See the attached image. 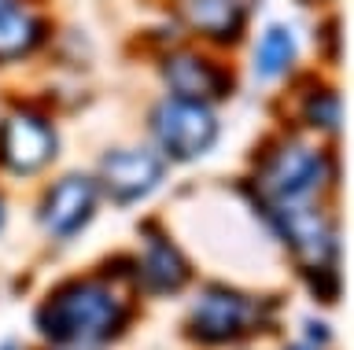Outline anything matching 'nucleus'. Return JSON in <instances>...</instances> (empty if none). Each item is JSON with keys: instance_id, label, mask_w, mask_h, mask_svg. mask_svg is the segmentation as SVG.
I'll return each mask as SVG.
<instances>
[{"instance_id": "nucleus-1", "label": "nucleus", "mask_w": 354, "mask_h": 350, "mask_svg": "<svg viewBox=\"0 0 354 350\" xmlns=\"http://www.w3.org/2000/svg\"><path fill=\"white\" fill-rule=\"evenodd\" d=\"M33 324L59 350H100L122 332L126 310L100 284H66L37 306Z\"/></svg>"}, {"instance_id": "nucleus-2", "label": "nucleus", "mask_w": 354, "mask_h": 350, "mask_svg": "<svg viewBox=\"0 0 354 350\" xmlns=\"http://www.w3.org/2000/svg\"><path fill=\"white\" fill-rule=\"evenodd\" d=\"M151 133L170 159H196L214 144L218 122L207 104L170 96L151 111Z\"/></svg>"}, {"instance_id": "nucleus-3", "label": "nucleus", "mask_w": 354, "mask_h": 350, "mask_svg": "<svg viewBox=\"0 0 354 350\" xmlns=\"http://www.w3.org/2000/svg\"><path fill=\"white\" fill-rule=\"evenodd\" d=\"M254 328V302L232 288H207L188 313L185 332L196 343H232Z\"/></svg>"}, {"instance_id": "nucleus-4", "label": "nucleus", "mask_w": 354, "mask_h": 350, "mask_svg": "<svg viewBox=\"0 0 354 350\" xmlns=\"http://www.w3.org/2000/svg\"><path fill=\"white\" fill-rule=\"evenodd\" d=\"M55 155V129L33 111H15L0 126V159L15 173H33Z\"/></svg>"}, {"instance_id": "nucleus-5", "label": "nucleus", "mask_w": 354, "mask_h": 350, "mask_svg": "<svg viewBox=\"0 0 354 350\" xmlns=\"http://www.w3.org/2000/svg\"><path fill=\"white\" fill-rule=\"evenodd\" d=\"M162 181V162L148 148H118L100 162V184L115 203H137Z\"/></svg>"}, {"instance_id": "nucleus-6", "label": "nucleus", "mask_w": 354, "mask_h": 350, "mask_svg": "<svg viewBox=\"0 0 354 350\" xmlns=\"http://www.w3.org/2000/svg\"><path fill=\"white\" fill-rule=\"evenodd\" d=\"M96 211V181L85 173H66L48 188L41 203V222L52 236H74Z\"/></svg>"}, {"instance_id": "nucleus-7", "label": "nucleus", "mask_w": 354, "mask_h": 350, "mask_svg": "<svg viewBox=\"0 0 354 350\" xmlns=\"http://www.w3.org/2000/svg\"><path fill=\"white\" fill-rule=\"evenodd\" d=\"M321 173H325V159L314 148L292 144V148H281L273 155V162L262 173V184H266V195L273 203H295V200L314 192Z\"/></svg>"}, {"instance_id": "nucleus-8", "label": "nucleus", "mask_w": 354, "mask_h": 350, "mask_svg": "<svg viewBox=\"0 0 354 350\" xmlns=\"http://www.w3.org/2000/svg\"><path fill=\"white\" fill-rule=\"evenodd\" d=\"M277 225H281V233H284L288 244L303 255L306 269H317V266L332 269V258H336V236H332L328 222L317 211H310V206L281 211V214H277Z\"/></svg>"}, {"instance_id": "nucleus-9", "label": "nucleus", "mask_w": 354, "mask_h": 350, "mask_svg": "<svg viewBox=\"0 0 354 350\" xmlns=\"http://www.w3.org/2000/svg\"><path fill=\"white\" fill-rule=\"evenodd\" d=\"M144 240H148V251L140 258V277H144V288L155 291V295H174L185 288L188 280V262L185 255L174 247V240L159 233L155 225H144Z\"/></svg>"}, {"instance_id": "nucleus-10", "label": "nucleus", "mask_w": 354, "mask_h": 350, "mask_svg": "<svg viewBox=\"0 0 354 350\" xmlns=\"http://www.w3.org/2000/svg\"><path fill=\"white\" fill-rule=\"evenodd\" d=\"M162 74H166V81L174 85V96L196 100V104H207L210 96H221L229 89L225 74L218 67H210L207 59L192 56V52H174V56H166Z\"/></svg>"}, {"instance_id": "nucleus-11", "label": "nucleus", "mask_w": 354, "mask_h": 350, "mask_svg": "<svg viewBox=\"0 0 354 350\" xmlns=\"http://www.w3.org/2000/svg\"><path fill=\"white\" fill-rule=\"evenodd\" d=\"M185 19L214 41H232L243 30V8L236 0H185Z\"/></svg>"}, {"instance_id": "nucleus-12", "label": "nucleus", "mask_w": 354, "mask_h": 350, "mask_svg": "<svg viewBox=\"0 0 354 350\" xmlns=\"http://www.w3.org/2000/svg\"><path fill=\"white\" fill-rule=\"evenodd\" d=\"M41 37V26L37 19L19 12L15 4H4L0 8V59H19L37 45Z\"/></svg>"}, {"instance_id": "nucleus-13", "label": "nucleus", "mask_w": 354, "mask_h": 350, "mask_svg": "<svg viewBox=\"0 0 354 350\" xmlns=\"http://www.w3.org/2000/svg\"><path fill=\"white\" fill-rule=\"evenodd\" d=\"M295 59V41L288 34V26H270L262 34V45L254 52V70L259 78H281Z\"/></svg>"}, {"instance_id": "nucleus-14", "label": "nucleus", "mask_w": 354, "mask_h": 350, "mask_svg": "<svg viewBox=\"0 0 354 350\" xmlns=\"http://www.w3.org/2000/svg\"><path fill=\"white\" fill-rule=\"evenodd\" d=\"M306 118L314 126L321 129H336L339 122V100H336V93H314L306 100Z\"/></svg>"}, {"instance_id": "nucleus-15", "label": "nucleus", "mask_w": 354, "mask_h": 350, "mask_svg": "<svg viewBox=\"0 0 354 350\" xmlns=\"http://www.w3.org/2000/svg\"><path fill=\"white\" fill-rule=\"evenodd\" d=\"M306 273V280L314 284V295L317 299H336V291H339V280H336V273H332L328 266H317V269H303Z\"/></svg>"}, {"instance_id": "nucleus-16", "label": "nucleus", "mask_w": 354, "mask_h": 350, "mask_svg": "<svg viewBox=\"0 0 354 350\" xmlns=\"http://www.w3.org/2000/svg\"><path fill=\"white\" fill-rule=\"evenodd\" d=\"M288 350H314V347H310V343H299V347H288Z\"/></svg>"}, {"instance_id": "nucleus-17", "label": "nucleus", "mask_w": 354, "mask_h": 350, "mask_svg": "<svg viewBox=\"0 0 354 350\" xmlns=\"http://www.w3.org/2000/svg\"><path fill=\"white\" fill-rule=\"evenodd\" d=\"M0 225H4V203H0Z\"/></svg>"}, {"instance_id": "nucleus-18", "label": "nucleus", "mask_w": 354, "mask_h": 350, "mask_svg": "<svg viewBox=\"0 0 354 350\" xmlns=\"http://www.w3.org/2000/svg\"><path fill=\"white\" fill-rule=\"evenodd\" d=\"M4 4H11V0H0V8H4Z\"/></svg>"}, {"instance_id": "nucleus-19", "label": "nucleus", "mask_w": 354, "mask_h": 350, "mask_svg": "<svg viewBox=\"0 0 354 350\" xmlns=\"http://www.w3.org/2000/svg\"><path fill=\"white\" fill-rule=\"evenodd\" d=\"M4 350H15V347H11V343H8V347H4Z\"/></svg>"}]
</instances>
